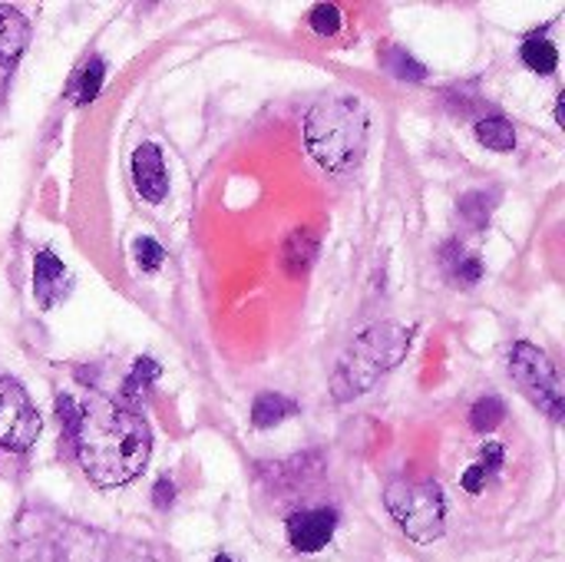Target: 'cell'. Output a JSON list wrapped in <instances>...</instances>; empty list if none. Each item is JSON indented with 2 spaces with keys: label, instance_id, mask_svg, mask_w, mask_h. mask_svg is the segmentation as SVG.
<instances>
[{
  "label": "cell",
  "instance_id": "cell-21",
  "mask_svg": "<svg viewBox=\"0 0 565 562\" xmlns=\"http://www.w3.org/2000/svg\"><path fill=\"white\" fill-rule=\"evenodd\" d=\"M132 255H136V265H139L142 272H159L162 262H166V248H162L156 238H149V235H139V238L132 242Z\"/></svg>",
  "mask_w": 565,
  "mask_h": 562
},
{
  "label": "cell",
  "instance_id": "cell-10",
  "mask_svg": "<svg viewBox=\"0 0 565 562\" xmlns=\"http://www.w3.org/2000/svg\"><path fill=\"white\" fill-rule=\"evenodd\" d=\"M30 43V20L10 7V3H0V63H13Z\"/></svg>",
  "mask_w": 565,
  "mask_h": 562
},
{
  "label": "cell",
  "instance_id": "cell-16",
  "mask_svg": "<svg viewBox=\"0 0 565 562\" xmlns=\"http://www.w3.org/2000/svg\"><path fill=\"white\" fill-rule=\"evenodd\" d=\"M381 63H384V70L391 73V76H397V79H411V83H420V79H427V66L420 63V60H414L404 46H397V43H387L384 50H381Z\"/></svg>",
  "mask_w": 565,
  "mask_h": 562
},
{
  "label": "cell",
  "instance_id": "cell-4",
  "mask_svg": "<svg viewBox=\"0 0 565 562\" xmlns=\"http://www.w3.org/2000/svg\"><path fill=\"white\" fill-rule=\"evenodd\" d=\"M384 503L411 543L427 547L444 537L447 500L437 480H394L384 490Z\"/></svg>",
  "mask_w": 565,
  "mask_h": 562
},
{
  "label": "cell",
  "instance_id": "cell-9",
  "mask_svg": "<svg viewBox=\"0 0 565 562\" xmlns=\"http://www.w3.org/2000/svg\"><path fill=\"white\" fill-rule=\"evenodd\" d=\"M70 291H73V275L66 272V265L50 248H40L33 255V298H36V305L43 311H50Z\"/></svg>",
  "mask_w": 565,
  "mask_h": 562
},
{
  "label": "cell",
  "instance_id": "cell-24",
  "mask_svg": "<svg viewBox=\"0 0 565 562\" xmlns=\"http://www.w3.org/2000/svg\"><path fill=\"white\" fill-rule=\"evenodd\" d=\"M490 477H493V474H490V470H487V467L477 460V464H473V467H470V470L460 477V484H463V490H467V494H480V490L487 487V480H490Z\"/></svg>",
  "mask_w": 565,
  "mask_h": 562
},
{
  "label": "cell",
  "instance_id": "cell-20",
  "mask_svg": "<svg viewBox=\"0 0 565 562\" xmlns=\"http://www.w3.org/2000/svg\"><path fill=\"white\" fill-rule=\"evenodd\" d=\"M503 421H507V404L500 397H493V394L490 397H480L470 407V427L477 434H493Z\"/></svg>",
  "mask_w": 565,
  "mask_h": 562
},
{
  "label": "cell",
  "instance_id": "cell-18",
  "mask_svg": "<svg viewBox=\"0 0 565 562\" xmlns=\"http://www.w3.org/2000/svg\"><path fill=\"white\" fill-rule=\"evenodd\" d=\"M497 195H500V192H483V189L460 195V215L470 222V229L483 232V229L490 225V215H493V209H497V202H493Z\"/></svg>",
  "mask_w": 565,
  "mask_h": 562
},
{
  "label": "cell",
  "instance_id": "cell-1",
  "mask_svg": "<svg viewBox=\"0 0 565 562\" xmlns=\"http://www.w3.org/2000/svg\"><path fill=\"white\" fill-rule=\"evenodd\" d=\"M70 441L83 474L103 490L132 484L152 454V431L146 417L106 394H89L79 404Z\"/></svg>",
  "mask_w": 565,
  "mask_h": 562
},
{
  "label": "cell",
  "instance_id": "cell-25",
  "mask_svg": "<svg viewBox=\"0 0 565 562\" xmlns=\"http://www.w3.org/2000/svg\"><path fill=\"white\" fill-rule=\"evenodd\" d=\"M152 503H156V510H169V507L175 503V484H172L169 477H159V480H156V487H152Z\"/></svg>",
  "mask_w": 565,
  "mask_h": 562
},
{
  "label": "cell",
  "instance_id": "cell-3",
  "mask_svg": "<svg viewBox=\"0 0 565 562\" xmlns=\"http://www.w3.org/2000/svg\"><path fill=\"white\" fill-rule=\"evenodd\" d=\"M411 344H414V328H404L397 321H381L361 331L334 364L331 374L334 401L348 404L367 394L387 371H394L407 358Z\"/></svg>",
  "mask_w": 565,
  "mask_h": 562
},
{
  "label": "cell",
  "instance_id": "cell-6",
  "mask_svg": "<svg viewBox=\"0 0 565 562\" xmlns=\"http://www.w3.org/2000/svg\"><path fill=\"white\" fill-rule=\"evenodd\" d=\"M43 431V421L13 378H0V447L10 454H26Z\"/></svg>",
  "mask_w": 565,
  "mask_h": 562
},
{
  "label": "cell",
  "instance_id": "cell-2",
  "mask_svg": "<svg viewBox=\"0 0 565 562\" xmlns=\"http://www.w3.org/2000/svg\"><path fill=\"white\" fill-rule=\"evenodd\" d=\"M367 132L371 116L358 93L321 96L305 116V146L311 159L331 176H344L364 162Z\"/></svg>",
  "mask_w": 565,
  "mask_h": 562
},
{
  "label": "cell",
  "instance_id": "cell-23",
  "mask_svg": "<svg viewBox=\"0 0 565 562\" xmlns=\"http://www.w3.org/2000/svg\"><path fill=\"white\" fill-rule=\"evenodd\" d=\"M56 417H60V427L66 431V437H73V427H76V417H79V407L70 394H60L56 397Z\"/></svg>",
  "mask_w": 565,
  "mask_h": 562
},
{
  "label": "cell",
  "instance_id": "cell-19",
  "mask_svg": "<svg viewBox=\"0 0 565 562\" xmlns=\"http://www.w3.org/2000/svg\"><path fill=\"white\" fill-rule=\"evenodd\" d=\"M103 79H106V60L103 56H89L83 63L79 76H76V103L79 106L93 103L99 96V89H103Z\"/></svg>",
  "mask_w": 565,
  "mask_h": 562
},
{
  "label": "cell",
  "instance_id": "cell-22",
  "mask_svg": "<svg viewBox=\"0 0 565 562\" xmlns=\"http://www.w3.org/2000/svg\"><path fill=\"white\" fill-rule=\"evenodd\" d=\"M308 23L318 36H334L341 30V10L334 3H318V7H311Z\"/></svg>",
  "mask_w": 565,
  "mask_h": 562
},
{
  "label": "cell",
  "instance_id": "cell-17",
  "mask_svg": "<svg viewBox=\"0 0 565 562\" xmlns=\"http://www.w3.org/2000/svg\"><path fill=\"white\" fill-rule=\"evenodd\" d=\"M159 374H162V368H159L152 358H136L132 371H129L126 381H122V394H126L129 401H146L149 391H152V384L159 381Z\"/></svg>",
  "mask_w": 565,
  "mask_h": 562
},
{
  "label": "cell",
  "instance_id": "cell-13",
  "mask_svg": "<svg viewBox=\"0 0 565 562\" xmlns=\"http://www.w3.org/2000/svg\"><path fill=\"white\" fill-rule=\"evenodd\" d=\"M295 414H298V404L291 397H285V394H275V391L258 394L255 404H252V424L258 431H271V427L285 424Z\"/></svg>",
  "mask_w": 565,
  "mask_h": 562
},
{
  "label": "cell",
  "instance_id": "cell-5",
  "mask_svg": "<svg viewBox=\"0 0 565 562\" xmlns=\"http://www.w3.org/2000/svg\"><path fill=\"white\" fill-rule=\"evenodd\" d=\"M510 374L520 384V391L530 397L533 407H540L550 421H563L565 401H563V381L556 374V364L550 361L546 351H540L530 341L513 344L510 351Z\"/></svg>",
  "mask_w": 565,
  "mask_h": 562
},
{
  "label": "cell",
  "instance_id": "cell-15",
  "mask_svg": "<svg viewBox=\"0 0 565 562\" xmlns=\"http://www.w3.org/2000/svg\"><path fill=\"white\" fill-rule=\"evenodd\" d=\"M520 56H523V63H526L533 73H540V76H553L556 66H559V50H556V43L546 40V36H540V33L523 40Z\"/></svg>",
  "mask_w": 565,
  "mask_h": 562
},
{
  "label": "cell",
  "instance_id": "cell-12",
  "mask_svg": "<svg viewBox=\"0 0 565 562\" xmlns=\"http://www.w3.org/2000/svg\"><path fill=\"white\" fill-rule=\"evenodd\" d=\"M315 255H318V235L311 229H295L281 248V265L291 278H298L311 268Z\"/></svg>",
  "mask_w": 565,
  "mask_h": 562
},
{
  "label": "cell",
  "instance_id": "cell-26",
  "mask_svg": "<svg viewBox=\"0 0 565 562\" xmlns=\"http://www.w3.org/2000/svg\"><path fill=\"white\" fill-rule=\"evenodd\" d=\"M212 562H235V560H232V556H215Z\"/></svg>",
  "mask_w": 565,
  "mask_h": 562
},
{
  "label": "cell",
  "instance_id": "cell-8",
  "mask_svg": "<svg viewBox=\"0 0 565 562\" xmlns=\"http://www.w3.org/2000/svg\"><path fill=\"white\" fill-rule=\"evenodd\" d=\"M129 172H132V185L142 195V202H149V205L166 202V195H169V172H166L162 149L156 142H142V146L132 149Z\"/></svg>",
  "mask_w": 565,
  "mask_h": 562
},
{
  "label": "cell",
  "instance_id": "cell-7",
  "mask_svg": "<svg viewBox=\"0 0 565 562\" xmlns=\"http://www.w3.org/2000/svg\"><path fill=\"white\" fill-rule=\"evenodd\" d=\"M338 530V510L318 507V510H298L288 517L285 533L295 553H321Z\"/></svg>",
  "mask_w": 565,
  "mask_h": 562
},
{
  "label": "cell",
  "instance_id": "cell-11",
  "mask_svg": "<svg viewBox=\"0 0 565 562\" xmlns=\"http://www.w3.org/2000/svg\"><path fill=\"white\" fill-rule=\"evenodd\" d=\"M440 262H444V272L454 285L473 288L483 278V262L477 255H467L460 242H447L440 252Z\"/></svg>",
  "mask_w": 565,
  "mask_h": 562
},
{
  "label": "cell",
  "instance_id": "cell-14",
  "mask_svg": "<svg viewBox=\"0 0 565 562\" xmlns=\"http://www.w3.org/2000/svg\"><path fill=\"white\" fill-rule=\"evenodd\" d=\"M477 139L493 149V152H513L516 149V129L507 116L493 113V116H483L477 119Z\"/></svg>",
  "mask_w": 565,
  "mask_h": 562
}]
</instances>
